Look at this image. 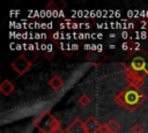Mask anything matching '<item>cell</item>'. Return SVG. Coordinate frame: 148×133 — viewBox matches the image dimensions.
Masks as SVG:
<instances>
[{"instance_id": "cell-4", "label": "cell", "mask_w": 148, "mask_h": 133, "mask_svg": "<svg viewBox=\"0 0 148 133\" xmlns=\"http://www.w3.org/2000/svg\"><path fill=\"white\" fill-rule=\"evenodd\" d=\"M10 66H12V68H13L18 75H23L24 73H27V72L31 68L32 62H30V61L21 53L14 61H12Z\"/></svg>"}, {"instance_id": "cell-13", "label": "cell", "mask_w": 148, "mask_h": 133, "mask_svg": "<svg viewBox=\"0 0 148 133\" xmlns=\"http://www.w3.org/2000/svg\"><path fill=\"white\" fill-rule=\"evenodd\" d=\"M90 102H91V99H90V97H89L87 94L81 95L80 98H79V104H80L81 106H83V108H87V106L90 104Z\"/></svg>"}, {"instance_id": "cell-7", "label": "cell", "mask_w": 148, "mask_h": 133, "mask_svg": "<svg viewBox=\"0 0 148 133\" xmlns=\"http://www.w3.org/2000/svg\"><path fill=\"white\" fill-rule=\"evenodd\" d=\"M66 132H67V133H86V130H84V125H83V123L81 121V119L75 118V119L67 126Z\"/></svg>"}, {"instance_id": "cell-1", "label": "cell", "mask_w": 148, "mask_h": 133, "mask_svg": "<svg viewBox=\"0 0 148 133\" xmlns=\"http://www.w3.org/2000/svg\"><path fill=\"white\" fill-rule=\"evenodd\" d=\"M145 101H146L145 93H142L141 89H136L131 86L123 89L114 97L116 104L121 108L127 109L130 112L135 111Z\"/></svg>"}, {"instance_id": "cell-9", "label": "cell", "mask_w": 148, "mask_h": 133, "mask_svg": "<svg viewBox=\"0 0 148 133\" xmlns=\"http://www.w3.org/2000/svg\"><path fill=\"white\" fill-rule=\"evenodd\" d=\"M14 89H15L14 83H13L10 80H8V79H5V80L0 83V91L2 93L3 96H9V95L14 91Z\"/></svg>"}, {"instance_id": "cell-11", "label": "cell", "mask_w": 148, "mask_h": 133, "mask_svg": "<svg viewBox=\"0 0 148 133\" xmlns=\"http://www.w3.org/2000/svg\"><path fill=\"white\" fill-rule=\"evenodd\" d=\"M49 86H50L53 90L58 91V90H60V89L62 88V86H64V81H62V79H61L60 76L54 75V76H52V77L50 79V81H49Z\"/></svg>"}, {"instance_id": "cell-16", "label": "cell", "mask_w": 148, "mask_h": 133, "mask_svg": "<svg viewBox=\"0 0 148 133\" xmlns=\"http://www.w3.org/2000/svg\"><path fill=\"white\" fill-rule=\"evenodd\" d=\"M51 133H67V132H66V131H64V130L60 127V128H58V130H54V131H52Z\"/></svg>"}, {"instance_id": "cell-6", "label": "cell", "mask_w": 148, "mask_h": 133, "mask_svg": "<svg viewBox=\"0 0 148 133\" xmlns=\"http://www.w3.org/2000/svg\"><path fill=\"white\" fill-rule=\"evenodd\" d=\"M83 125H84L86 133H99L101 127H102V124H99L96 120V118L92 117V116H89L83 121Z\"/></svg>"}, {"instance_id": "cell-10", "label": "cell", "mask_w": 148, "mask_h": 133, "mask_svg": "<svg viewBox=\"0 0 148 133\" xmlns=\"http://www.w3.org/2000/svg\"><path fill=\"white\" fill-rule=\"evenodd\" d=\"M104 126L106 127L108 133H117V132H119V131H120V128H121L120 124H119L114 118H111L108 123H105V124H104Z\"/></svg>"}, {"instance_id": "cell-3", "label": "cell", "mask_w": 148, "mask_h": 133, "mask_svg": "<svg viewBox=\"0 0 148 133\" xmlns=\"http://www.w3.org/2000/svg\"><path fill=\"white\" fill-rule=\"evenodd\" d=\"M34 125L40 133H51L52 131L60 128V121L50 111H43L34 120Z\"/></svg>"}, {"instance_id": "cell-15", "label": "cell", "mask_w": 148, "mask_h": 133, "mask_svg": "<svg viewBox=\"0 0 148 133\" xmlns=\"http://www.w3.org/2000/svg\"><path fill=\"white\" fill-rule=\"evenodd\" d=\"M53 57H54V53H53V52H47V53H45V59H47V60H51Z\"/></svg>"}, {"instance_id": "cell-17", "label": "cell", "mask_w": 148, "mask_h": 133, "mask_svg": "<svg viewBox=\"0 0 148 133\" xmlns=\"http://www.w3.org/2000/svg\"><path fill=\"white\" fill-rule=\"evenodd\" d=\"M99 133H108V131H106V127L104 126V124H102V127H101V131H99Z\"/></svg>"}, {"instance_id": "cell-14", "label": "cell", "mask_w": 148, "mask_h": 133, "mask_svg": "<svg viewBox=\"0 0 148 133\" xmlns=\"http://www.w3.org/2000/svg\"><path fill=\"white\" fill-rule=\"evenodd\" d=\"M130 131H131V133H142L143 132V127H142L141 124H135V125H133L131 127Z\"/></svg>"}, {"instance_id": "cell-2", "label": "cell", "mask_w": 148, "mask_h": 133, "mask_svg": "<svg viewBox=\"0 0 148 133\" xmlns=\"http://www.w3.org/2000/svg\"><path fill=\"white\" fill-rule=\"evenodd\" d=\"M121 66L125 71L133 72L146 77L148 75V54L136 53L134 56H128L121 62Z\"/></svg>"}, {"instance_id": "cell-12", "label": "cell", "mask_w": 148, "mask_h": 133, "mask_svg": "<svg viewBox=\"0 0 148 133\" xmlns=\"http://www.w3.org/2000/svg\"><path fill=\"white\" fill-rule=\"evenodd\" d=\"M22 54L30 61V62H34L35 60L38 59V52L36 50H29V51H24L22 52Z\"/></svg>"}, {"instance_id": "cell-5", "label": "cell", "mask_w": 148, "mask_h": 133, "mask_svg": "<svg viewBox=\"0 0 148 133\" xmlns=\"http://www.w3.org/2000/svg\"><path fill=\"white\" fill-rule=\"evenodd\" d=\"M125 79L131 87L136 89H140L145 83V76L133 72H128V71H125Z\"/></svg>"}, {"instance_id": "cell-8", "label": "cell", "mask_w": 148, "mask_h": 133, "mask_svg": "<svg viewBox=\"0 0 148 133\" xmlns=\"http://www.w3.org/2000/svg\"><path fill=\"white\" fill-rule=\"evenodd\" d=\"M87 59H88L90 62H92V65L98 66L99 64H102V62H103V61L106 59V56H105V53H104V52H99V51H92V52L88 53Z\"/></svg>"}]
</instances>
